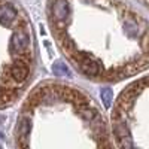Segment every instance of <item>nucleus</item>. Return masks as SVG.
<instances>
[{
    "instance_id": "obj_1",
    "label": "nucleus",
    "mask_w": 149,
    "mask_h": 149,
    "mask_svg": "<svg viewBox=\"0 0 149 149\" xmlns=\"http://www.w3.org/2000/svg\"><path fill=\"white\" fill-rule=\"evenodd\" d=\"M30 45H31V39H30L29 31L26 29H19L12 36V42L9 45V49H10V52L19 54L24 57L26 54H29Z\"/></svg>"
},
{
    "instance_id": "obj_2",
    "label": "nucleus",
    "mask_w": 149,
    "mask_h": 149,
    "mask_svg": "<svg viewBox=\"0 0 149 149\" xmlns=\"http://www.w3.org/2000/svg\"><path fill=\"white\" fill-rule=\"evenodd\" d=\"M8 74L14 82H17L18 85H22L29 78V61L26 60L17 61L14 66H10L8 69Z\"/></svg>"
},
{
    "instance_id": "obj_3",
    "label": "nucleus",
    "mask_w": 149,
    "mask_h": 149,
    "mask_svg": "<svg viewBox=\"0 0 149 149\" xmlns=\"http://www.w3.org/2000/svg\"><path fill=\"white\" fill-rule=\"evenodd\" d=\"M73 60L78 63V67L81 69L82 73H85L86 76H91V78H95V76H100L102 74V66L94 61L93 58H88V57H73Z\"/></svg>"
},
{
    "instance_id": "obj_4",
    "label": "nucleus",
    "mask_w": 149,
    "mask_h": 149,
    "mask_svg": "<svg viewBox=\"0 0 149 149\" xmlns=\"http://www.w3.org/2000/svg\"><path fill=\"white\" fill-rule=\"evenodd\" d=\"M69 15V5L66 0H54V3L51 5V17L52 21L60 26L61 22H64Z\"/></svg>"
},
{
    "instance_id": "obj_5",
    "label": "nucleus",
    "mask_w": 149,
    "mask_h": 149,
    "mask_svg": "<svg viewBox=\"0 0 149 149\" xmlns=\"http://www.w3.org/2000/svg\"><path fill=\"white\" fill-rule=\"evenodd\" d=\"M115 136H116V139H118L121 146H124V148H131L133 146L131 134L128 131L127 124L124 121H121L119 118H116V122H115Z\"/></svg>"
},
{
    "instance_id": "obj_6",
    "label": "nucleus",
    "mask_w": 149,
    "mask_h": 149,
    "mask_svg": "<svg viewBox=\"0 0 149 149\" xmlns=\"http://www.w3.org/2000/svg\"><path fill=\"white\" fill-rule=\"evenodd\" d=\"M17 18H18V12L10 3H5V2L0 3V22L5 24V26H9V24L15 22Z\"/></svg>"
},
{
    "instance_id": "obj_7",
    "label": "nucleus",
    "mask_w": 149,
    "mask_h": 149,
    "mask_svg": "<svg viewBox=\"0 0 149 149\" xmlns=\"http://www.w3.org/2000/svg\"><path fill=\"white\" fill-rule=\"evenodd\" d=\"M52 72H54L55 76H67V78L72 76L70 69L63 63V61H57V63L54 64V67H52Z\"/></svg>"
},
{
    "instance_id": "obj_8",
    "label": "nucleus",
    "mask_w": 149,
    "mask_h": 149,
    "mask_svg": "<svg viewBox=\"0 0 149 149\" xmlns=\"http://www.w3.org/2000/svg\"><path fill=\"white\" fill-rule=\"evenodd\" d=\"M18 130H19L21 137H22V139H26L27 136H29V133H30V119H29V118H26V116L21 118Z\"/></svg>"
},
{
    "instance_id": "obj_9",
    "label": "nucleus",
    "mask_w": 149,
    "mask_h": 149,
    "mask_svg": "<svg viewBox=\"0 0 149 149\" xmlns=\"http://www.w3.org/2000/svg\"><path fill=\"white\" fill-rule=\"evenodd\" d=\"M102 102H103V104H104L106 107H109L110 103L113 102V94H112V91H110L109 88H104V90L102 91Z\"/></svg>"
},
{
    "instance_id": "obj_10",
    "label": "nucleus",
    "mask_w": 149,
    "mask_h": 149,
    "mask_svg": "<svg viewBox=\"0 0 149 149\" xmlns=\"http://www.w3.org/2000/svg\"><path fill=\"white\" fill-rule=\"evenodd\" d=\"M9 98H10V93H9L8 90L0 88V106L5 104L6 102H9Z\"/></svg>"
},
{
    "instance_id": "obj_11",
    "label": "nucleus",
    "mask_w": 149,
    "mask_h": 149,
    "mask_svg": "<svg viewBox=\"0 0 149 149\" xmlns=\"http://www.w3.org/2000/svg\"><path fill=\"white\" fill-rule=\"evenodd\" d=\"M0 137H2V134H0Z\"/></svg>"
}]
</instances>
